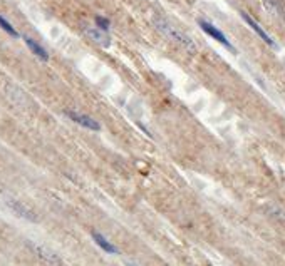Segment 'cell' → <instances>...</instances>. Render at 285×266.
Here are the masks:
<instances>
[{"label":"cell","mask_w":285,"mask_h":266,"mask_svg":"<svg viewBox=\"0 0 285 266\" xmlns=\"http://www.w3.org/2000/svg\"><path fill=\"white\" fill-rule=\"evenodd\" d=\"M155 25H156V29H160L166 37H170V39L176 40V42H178V44L185 45V47H188L190 50H193V49H195V44H193V42H191L190 37H186L185 34H181L180 30L173 29V27H171L170 24H168L166 20H163V18H156Z\"/></svg>","instance_id":"6da1fadb"},{"label":"cell","mask_w":285,"mask_h":266,"mask_svg":"<svg viewBox=\"0 0 285 266\" xmlns=\"http://www.w3.org/2000/svg\"><path fill=\"white\" fill-rule=\"evenodd\" d=\"M65 114H67V118L71 121H74L76 124L82 126V128H86V129H91V131H99L101 129L99 123L94 121L92 118H89V116H86V114H79V113H74V111H65Z\"/></svg>","instance_id":"7a4b0ae2"},{"label":"cell","mask_w":285,"mask_h":266,"mask_svg":"<svg viewBox=\"0 0 285 266\" xmlns=\"http://www.w3.org/2000/svg\"><path fill=\"white\" fill-rule=\"evenodd\" d=\"M200 27H202V29H203L205 32H207V34H208L210 37H213L215 40H218V42H220V44H223L227 49H230V50H233V52H235V49H233V45L230 44V40L227 39L225 34H223L222 30H218L215 25L208 24V22H205V20H200Z\"/></svg>","instance_id":"3957f363"},{"label":"cell","mask_w":285,"mask_h":266,"mask_svg":"<svg viewBox=\"0 0 285 266\" xmlns=\"http://www.w3.org/2000/svg\"><path fill=\"white\" fill-rule=\"evenodd\" d=\"M7 204H8V208H10L12 211L17 214V216L24 218V219H27V221H32V223H34L35 219H37V218H35V214L32 213L29 208H25L22 203L13 201V199H10V201H7Z\"/></svg>","instance_id":"277c9868"},{"label":"cell","mask_w":285,"mask_h":266,"mask_svg":"<svg viewBox=\"0 0 285 266\" xmlns=\"http://www.w3.org/2000/svg\"><path fill=\"white\" fill-rule=\"evenodd\" d=\"M91 235H92V240L96 241V245L99 246V248H101L102 251H106V253H109V255H116V253H118V248H116V246L113 245V243H109V241H107L106 238L101 235V233L92 231Z\"/></svg>","instance_id":"5b68a950"},{"label":"cell","mask_w":285,"mask_h":266,"mask_svg":"<svg viewBox=\"0 0 285 266\" xmlns=\"http://www.w3.org/2000/svg\"><path fill=\"white\" fill-rule=\"evenodd\" d=\"M242 17H244V18H245V22H247V24H249V25L252 27V29H254V30L257 32V34H259V35L262 37V39H264V42H265V44H269V45H272V47H274V45H275V42H274L272 39H270V37H269V34H267V32H265L264 29H262V27H260V25H259V24H257V22L254 20V18H252V17L249 15V13L242 12Z\"/></svg>","instance_id":"8992f818"},{"label":"cell","mask_w":285,"mask_h":266,"mask_svg":"<svg viewBox=\"0 0 285 266\" xmlns=\"http://www.w3.org/2000/svg\"><path fill=\"white\" fill-rule=\"evenodd\" d=\"M32 250L35 251L37 256L39 258H42L44 261H47V263H52V265H57L60 263V260H59V256L54 253V251H50L49 248H44V246H39V245H35V246H32Z\"/></svg>","instance_id":"52a82bcc"},{"label":"cell","mask_w":285,"mask_h":266,"mask_svg":"<svg viewBox=\"0 0 285 266\" xmlns=\"http://www.w3.org/2000/svg\"><path fill=\"white\" fill-rule=\"evenodd\" d=\"M24 40H25V44H27V47H29L32 52H34L37 57H39L40 60H49V54H47V50H45L44 47H42L40 44H37V42L34 39H30V37H24Z\"/></svg>","instance_id":"ba28073f"},{"label":"cell","mask_w":285,"mask_h":266,"mask_svg":"<svg viewBox=\"0 0 285 266\" xmlns=\"http://www.w3.org/2000/svg\"><path fill=\"white\" fill-rule=\"evenodd\" d=\"M86 32H87V35H89L92 40H96L97 44L102 45V47H109L111 39L106 35V32H101V30H96V29H87Z\"/></svg>","instance_id":"9c48e42d"},{"label":"cell","mask_w":285,"mask_h":266,"mask_svg":"<svg viewBox=\"0 0 285 266\" xmlns=\"http://www.w3.org/2000/svg\"><path fill=\"white\" fill-rule=\"evenodd\" d=\"M0 29H3L7 32L8 35H12V37H18V32L13 29V27L10 25V22L8 20H5V18H3L2 15H0Z\"/></svg>","instance_id":"30bf717a"},{"label":"cell","mask_w":285,"mask_h":266,"mask_svg":"<svg viewBox=\"0 0 285 266\" xmlns=\"http://www.w3.org/2000/svg\"><path fill=\"white\" fill-rule=\"evenodd\" d=\"M96 24H97V27H99V30H102V32L109 30V25H111L106 17H96Z\"/></svg>","instance_id":"8fae6325"},{"label":"cell","mask_w":285,"mask_h":266,"mask_svg":"<svg viewBox=\"0 0 285 266\" xmlns=\"http://www.w3.org/2000/svg\"><path fill=\"white\" fill-rule=\"evenodd\" d=\"M128 266H136V265H128Z\"/></svg>","instance_id":"7c38bea8"}]
</instances>
